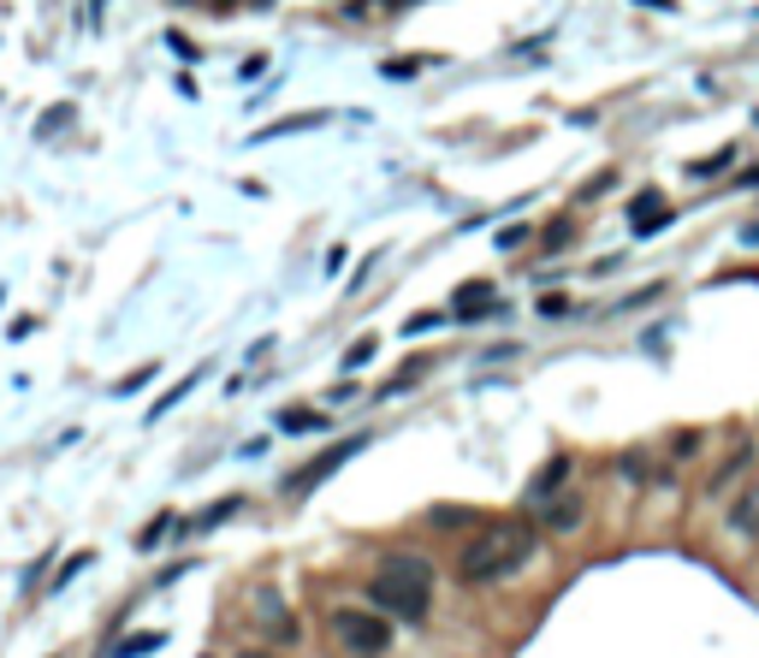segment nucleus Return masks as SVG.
Segmentation results:
<instances>
[{
  "label": "nucleus",
  "instance_id": "nucleus-23",
  "mask_svg": "<svg viewBox=\"0 0 759 658\" xmlns=\"http://www.w3.org/2000/svg\"><path fill=\"white\" fill-rule=\"evenodd\" d=\"M149 379H155V369H149V362H143V369H137V374H125V379H119V398H125V391H137V386H149Z\"/></svg>",
  "mask_w": 759,
  "mask_h": 658
},
{
  "label": "nucleus",
  "instance_id": "nucleus-8",
  "mask_svg": "<svg viewBox=\"0 0 759 658\" xmlns=\"http://www.w3.org/2000/svg\"><path fill=\"white\" fill-rule=\"evenodd\" d=\"M256 611L268 617V635H273V641H297V623H291L280 588H261V593H256Z\"/></svg>",
  "mask_w": 759,
  "mask_h": 658
},
{
  "label": "nucleus",
  "instance_id": "nucleus-29",
  "mask_svg": "<svg viewBox=\"0 0 759 658\" xmlns=\"http://www.w3.org/2000/svg\"><path fill=\"white\" fill-rule=\"evenodd\" d=\"M742 237H748V244H759V220H754V225H748V232H742Z\"/></svg>",
  "mask_w": 759,
  "mask_h": 658
},
{
  "label": "nucleus",
  "instance_id": "nucleus-19",
  "mask_svg": "<svg viewBox=\"0 0 759 658\" xmlns=\"http://www.w3.org/2000/svg\"><path fill=\"white\" fill-rule=\"evenodd\" d=\"M362 362H374V338H357V345L345 350V369H362Z\"/></svg>",
  "mask_w": 759,
  "mask_h": 658
},
{
  "label": "nucleus",
  "instance_id": "nucleus-14",
  "mask_svg": "<svg viewBox=\"0 0 759 658\" xmlns=\"http://www.w3.org/2000/svg\"><path fill=\"white\" fill-rule=\"evenodd\" d=\"M736 155H742V149H736V143H724V149H712V155H706V160H694V167H689V179H712V172H724V167H736Z\"/></svg>",
  "mask_w": 759,
  "mask_h": 658
},
{
  "label": "nucleus",
  "instance_id": "nucleus-1",
  "mask_svg": "<svg viewBox=\"0 0 759 658\" xmlns=\"http://www.w3.org/2000/svg\"><path fill=\"white\" fill-rule=\"evenodd\" d=\"M535 546H540L535 522H492V528H480L469 546H463L458 581H463V588H487V581H504V576H516V569L535 558Z\"/></svg>",
  "mask_w": 759,
  "mask_h": 658
},
{
  "label": "nucleus",
  "instance_id": "nucleus-7",
  "mask_svg": "<svg viewBox=\"0 0 759 658\" xmlns=\"http://www.w3.org/2000/svg\"><path fill=\"white\" fill-rule=\"evenodd\" d=\"M659 190H647V196H635V202H629V225H635V232L641 237H653V232H665V225H670V208H659Z\"/></svg>",
  "mask_w": 759,
  "mask_h": 658
},
{
  "label": "nucleus",
  "instance_id": "nucleus-5",
  "mask_svg": "<svg viewBox=\"0 0 759 658\" xmlns=\"http://www.w3.org/2000/svg\"><path fill=\"white\" fill-rule=\"evenodd\" d=\"M451 314H458V321H487V314H499V297H492L487 280H469V285H458V297H451Z\"/></svg>",
  "mask_w": 759,
  "mask_h": 658
},
{
  "label": "nucleus",
  "instance_id": "nucleus-10",
  "mask_svg": "<svg viewBox=\"0 0 759 658\" xmlns=\"http://www.w3.org/2000/svg\"><path fill=\"white\" fill-rule=\"evenodd\" d=\"M232 511H237V499H220V504H208V511L184 516V540H196V534H214V528H220Z\"/></svg>",
  "mask_w": 759,
  "mask_h": 658
},
{
  "label": "nucleus",
  "instance_id": "nucleus-12",
  "mask_svg": "<svg viewBox=\"0 0 759 658\" xmlns=\"http://www.w3.org/2000/svg\"><path fill=\"white\" fill-rule=\"evenodd\" d=\"M748 463H754V446H736L724 463H718V475L706 480V492H712V499H718V492H730V480H736L742 469H748Z\"/></svg>",
  "mask_w": 759,
  "mask_h": 658
},
{
  "label": "nucleus",
  "instance_id": "nucleus-11",
  "mask_svg": "<svg viewBox=\"0 0 759 658\" xmlns=\"http://www.w3.org/2000/svg\"><path fill=\"white\" fill-rule=\"evenodd\" d=\"M160 540H184V516H179V511H167V516H155V522H149V528H143V534H137V546H143V552H155V546H160Z\"/></svg>",
  "mask_w": 759,
  "mask_h": 658
},
{
  "label": "nucleus",
  "instance_id": "nucleus-9",
  "mask_svg": "<svg viewBox=\"0 0 759 658\" xmlns=\"http://www.w3.org/2000/svg\"><path fill=\"white\" fill-rule=\"evenodd\" d=\"M564 480H569V457L558 451V457H552L546 469L535 475V487H528V504H540V511H546V504H552V499H558V492H564Z\"/></svg>",
  "mask_w": 759,
  "mask_h": 658
},
{
  "label": "nucleus",
  "instance_id": "nucleus-2",
  "mask_svg": "<svg viewBox=\"0 0 759 658\" xmlns=\"http://www.w3.org/2000/svg\"><path fill=\"white\" fill-rule=\"evenodd\" d=\"M369 605L386 611L391 623H422L434 611V564L403 552V558H386L369 581Z\"/></svg>",
  "mask_w": 759,
  "mask_h": 658
},
{
  "label": "nucleus",
  "instance_id": "nucleus-27",
  "mask_svg": "<svg viewBox=\"0 0 759 658\" xmlns=\"http://www.w3.org/2000/svg\"><path fill=\"white\" fill-rule=\"evenodd\" d=\"M569 309V297H558V291H552V297H540V314H564Z\"/></svg>",
  "mask_w": 759,
  "mask_h": 658
},
{
  "label": "nucleus",
  "instance_id": "nucleus-28",
  "mask_svg": "<svg viewBox=\"0 0 759 658\" xmlns=\"http://www.w3.org/2000/svg\"><path fill=\"white\" fill-rule=\"evenodd\" d=\"M380 7H386V12H403V7H415V0H380Z\"/></svg>",
  "mask_w": 759,
  "mask_h": 658
},
{
  "label": "nucleus",
  "instance_id": "nucleus-13",
  "mask_svg": "<svg viewBox=\"0 0 759 658\" xmlns=\"http://www.w3.org/2000/svg\"><path fill=\"white\" fill-rule=\"evenodd\" d=\"M730 534H759V487H748L730 504Z\"/></svg>",
  "mask_w": 759,
  "mask_h": 658
},
{
  "label": "nucleus",
  "instance_id": "nucleus-24",
  "mask_svg": "<svg viewBox=\"0 0 759 658\" xmlns=\"http://www.w3.org/2000/svg\"><path fill=\"white\" fill-rule=\"evenodd\" d=\"M516 244H528V225H504L499 232V249H516Z\"/></svg>",
  "mask_w": 759,
  "mask_h": 658
},
{
  "label": "nucleus",
  "instance_id": "nucleus-21",
  "mask_svg": "<svg viewBox=\"0 0 759 658\" xmlns=\"http://www.w3.org/2000/svg\"><path fill=\"white\" fill-rule=\"evenodd\" d=\"M83 569H90V552H78L72 564H60V581H54V588H66V581H72V576H83Z\"/></svg>",
  "mask_w": 759,
  "mask_h": 658
},
{
  "label": "nucleus",
  "instance_id": "nucleus-30",
  "mask_svg": "<svg viewBox=\"0 0 759 658\" xmlns=\"http://www.w3.org/2000/svg\"><path fill=\"white\" fill-rule=\"evenodd\" d=\"M244 658H273V653H244Z\"/></svg>",
  "mask_w": 759,
  "mask_h": 658
},
{
  "label": "nucleus",
  "instance_id": "nucleus-4",
  "mask_svg": "<svg viewBox=\"0 0 759 658\" xmlns=\"http://www.w3.org/2000/svg\"><path fill=\"white\" fill-rule=\"evenodd\" d=\"M362 446H369V434H350V439H338V446H326L321 457L309 463V469H297V475H291V492H314V487H321V480H333V475L345 469L350 457H357Z\"/></svg>",
  "mask_w": 759,
  "mask_h": 658
},
{
  "label": "nucleus",
  "instance_id": "nucleus-22",
  "mask_svg": "<svg viewBox=\"0 0 759 658\" xmlns=\"http://www.w3.org/2000/svg\"><path fill=\"white\" fill-rule=\"evenodd\" d=\"M700 439H706V434H677V446H670V457H694V451H700Z\"/></svg>",
  "mask_w": 759,
  "mask_h": 658
},
{
  "label": "nucleus",
  "instance_id": "nucleus-31",
  "mask_svg": "<svg viewBox=\"0 0 759 658\" xmlns=\"http://www.w3.org/2000/svg\"><path fill=\"white\" fill-rule=\"evenodd\" d=\"M214 7H237V0H214Z\"/></svg>",
  "mask_w": 759,
  "mask_h": 658
},
{
  "label": "nucleus",
  "instance_id": "nucleus-18",
  "mask_svg": "<svg viewBox=\"0 0 759 658\" xmlns=\"http://www.w3.org/2000/svg\"><path fill=\"white\" fill-rule=\"evenodd\" d=\"M314 422H321V415H309V410H280V434H309Z\"/></svg>",
  "mask_w": 759,
  "mask_h": 658
},
{
  "label": "nucleus",
  "instance_id": "nucleus-17",
  "mask_svg": "<svg viewBox=\"0 0 759 658\" xmlns=\"http://www.w3.org/2000/svg\"><path fill=\"white\" fill-rule=\"evenodd\" d=\"M196 379H202V369H196V374H184V379H179V386H172V391H167V398H160V403H155V410H149V422H160V415H167V410H172V403H179V398H184V391H190V386H196Z\"/></svg>",
  "mask_w": 759,
  "mask_h": 658
},
{
  "label": "nucleus",
  "instance_id": "nucleus-20",
  "mask_svg": "<svg viewBox=\"0 0 759 658\" xmlns=\"http://www.w3.org/2000/svg\"><path fill=\"white\" fill-rule=\"evenodd\" d=\"M569 232H576L569 220H552V225H546V249H564V244H569Z\"/></svg>",
  "mask_w": 759,
  "mask_h": 658
},
{
  "label": "nucleus",
  "instance_id": "nucleus-3",
  "mask_svg": "<svg viewBox=\"0 0 759 658\" xmlns=\"http://www.w3.org/2000/svg\"><path fill=\"white\" fill-rule=\"evenodd\" d=\"M333 635L345 653L357 658H380L391 647V617L386 611H357V605H345V611H333Z\"/></svg>",
  "mask_w": 759,
  "mask_h": 658
},
{
  "label": "nucleus",
  "instance_id": "nucleus-6",
  "mask_svg": "<svg viewBox=\"0 0 759 658\" xmlns=\"http://www.w3.org/2000/svg\"><path fill=\"white\" fill-rule=\"evenodd\" d=\"M581 516H588V499H581L576 487H564L558 499L546 504V534H576V528H581Z\"/></svg>",
  "mask_w": 759,
  "mask_h": 658
},
{
  "label": "nucleus",
  "instance_id": "nucleus-26",
  "mask_svg": "<svg viewBox=\"0 0 759 658\" xmlns=\"http://www.w3.org/2000/svg\"><path fill=\"white\" fill-rule=\"evenodd\" d=\"M66 113H72V107H54V113H48V119H42V131H36V137H54L60 125H66Z\"/></svg>",
  "mask_w": 759,
  "mask_h": 658
},
{
  "label": "nucleus",
  "instance_id": "nucleus-15",
  "mask_svg": "<svg viewBox=\"0 0 759 658\" xmlns=\"http://www.w3.org/2000/svg\"><path fill=\"white\" fill-rule=\"evenodd\" d=\"M422 374H427V357H415L410 369H398V374L386 379V386H380V398H403V391H410V386H415V379H422Z\"/></svg>",
  "mask_w": 759,
  "mask_h": 658
},
{
  "label": "nucleus",
  "instance_id": "nucleus-25",
  "mask_svg": "<svg viewBox=\"0 0 759 658\" xmlns=\"http://www.w3.org/2000/svg\"><path fill=\"white\" fill-rule=\"evenodd\" d=\"M617 469H623L629 480H635V475H647V457H635V451H623V463H617Z\"/></svg>",
  "mask_w": 759,
  "mask_h": 658
},
{
  "label": "nucleus",
  "instance_id": "nucleus-16",
  "mask_svg": "<svg viewBox=\"0 0 759 658\" xmlns=\"http://www.w3.org/2000/svg\"><path fill=\"white\" fill-rule=\"evenodd\" d=\"M160 641H167V635H137V641H119V647H113L107 658H143V653H155Z\"/></svg>",
  "mask_w": 759,
  "mask_h": 658
}]
</instances>
